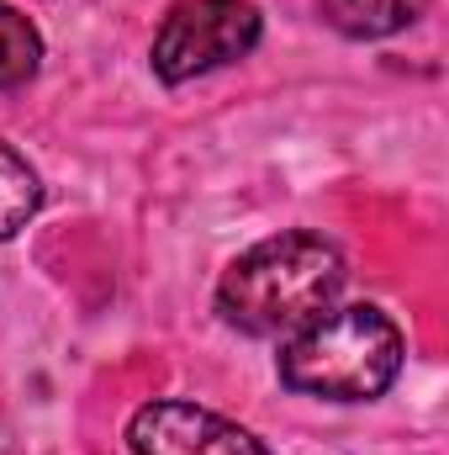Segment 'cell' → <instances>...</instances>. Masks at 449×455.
Here are the masks:
<instances>
[{"label":"cell","mask_w":449,"mask_h":455,"mask_svg":"<svg viewBox=\"0 0 449 455\" xmlns=\"http://www.w3.org/2000/svg\"><path fill=\"white\" fill-rule=\"evenodd\" d=\"M349 281L343 249L312 228H286L248 243L217 281V313L248 339H286L328 313Z\"/></svg>","instance_id":"obj_1"},{"label":"cell","mask_w":449,"mask_h":455,"mask_svg":"<svg viewBox=\"0 0 449 455\" xmlns=\"http://www.w3.org/2000/svg\"><path fill=\"white\" fill-rule=\"evenodd\" d=\"M37 69H43V32L32 27V16L0 0V91L32 85Z\"/></svg>","instance_id":"obj_7"},{"label":"cell","mask_w":449,"mask_h":455,"mask_svg":"<svg viewBox=\"0 0 449 455\" xmlns=\"http://www.w3.org/2000/svg\"><path fill=\"white\" fill-rule=\"evenodd\" d=\"M429 5L434 0H318V16L349 43H375V37H391L423 21Z\"/></svg>","instance_id":"obj_5"},{"label":"cell","mask_w":449,"mask_h":455,"mask_svg":"<svg viewBox=\"0 0 449 455\" xmlns=\"http://www.w3.org/2000/svg\"><path fill=\"white\" fill-rule=\"evenodd\" d=\"M43 207V180L27 164V154H16L11 143H0V243L16 238L21 228L37 218Z\"/></svg>","instance_id":"obj_6"},{"label":"cell","mask_w":449,"mask_h":455,"mask_svg":"<svg viewBox=\"0 0 449 455\" xmlns=\"http://www.w3.org/2000/svg\"><path fill=\"white\" fill-rule=\"evenodd\" d=\"M132 455H275L254 429L201 408L191 397H154L127 419Z\"/></svg>","instance_id":"obj_4"},{"label":"cell","mask_w":449,"mask_h":455,"mask_svg":"<svg viewBox=\"0 0 449 455\" xmlns=\"http://www.w3.org/2000/svg\"><path fill=\"white\" fill-rule=\"evenodd\" d=\"M407 365V339L375 302L328 307L296 334H286L275 371L280 387L318 403H375L397 387Z\"/></svg>","instance_id":"obj_2"},{"label":"cell","mask_w":449,"mask_h":455,"mask_svg":"<svg viewBox=\"0 0 449 455\" xmlns=\"http://www.w3.org/2000/svg\"><path fill=\"white\" fill-rule=\"evenodd\" d=\"M259 43L264 16L254 0H175L154 32L148 69L164 85H191L227 64H243Z\"/></svg>","instance_id":"obj_3"}]
</instances>
